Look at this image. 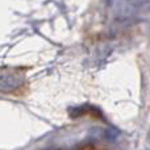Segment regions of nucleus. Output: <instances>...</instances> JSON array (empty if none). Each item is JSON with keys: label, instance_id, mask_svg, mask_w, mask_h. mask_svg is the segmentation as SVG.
Returning <instances> with one entry per match:
<instances>
[{"label": "nucleus", "instance_id": "1", "mask_svg": "<svg viewBox=\"0 0 150 150\" xmlns=\"http://www.w3.org/2000/svg\"><path fill=\"white\" fill-rule=\"evenodd\" d=\"M21 82H23V78H21V75L18 73H16V71H13V70H9V71L3 70V73H1V90L4 91V92L17 88L18 86L21 84Z\"/></svg>", "mask_w": 150, "mask_h": 150}]
</instances>
